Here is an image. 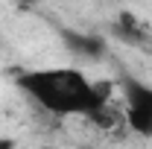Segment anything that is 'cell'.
<instances>
[{
  "mask_svg": "<svg viewBox=\"0 0 152 149\" xmlns=\"http://www.w3.org/2000/svg\"><path fill=\"white\" fill-rule=\"evenodd\" d=\"M18 85L29 93L35 102H41L53 114H94L108 102L111 85H91L85 73L73 67H50V70H26L18 76Z\"/></svg>",
  "mask_w": 152,
  "mask_h": 149,
  "instance_id": "6da1fadb",
  "label": "cell"
},
{
  "mask_svg": "<svg viewBox=\"0 0 152 149\" xmlns=\"http://www.w3.org/2000/svg\"><path fill=\"white\" fill-rule=\"evenodd\" d=\"M123 93H126V120L137 134L152 137V88L137 82L132 76H123Z\"/></svg>",
  "mask_w": 152,
  "mask_h": 149,
  "instance_id": "7a4b0ae2",
  "label": "cell"
},
{
  "mask_svg": "<svg viewBox=\"0 0 152 149\" xmlns=\"http://www.w3.org/2000/svg\"><path fill=\"white\" fill-rule=\"evenodd\" d=\"M61 38H64V44H67L73 53L88 56V58L99 56V53L105 50V44H102V38H99V35H85V32H70V29H64Z\"/></svg>",
  "mask_w": 152,
  "mask_h": 149,
  "instance_id": "3957f363",
  "label": "cell"
},
{
  "mask_svg": "<svg viewBox=\"0 0 152 149\" xmlns=\"http://www.w3.org/2000/svg\"><path fill=\"white\" fill-rule=\"evenodd\" d=\"M117 35L126 38V41L140 44V41L146 38V32H143V26H140V23H137V20L129 15V12H123V15H120V20H117Z\"/></svg>",
  "mask_w": 152,
  "mask_h": 149,
  "instance_id": "277c9868",
  "label": "cell"
},
{
  "mask_svg": "<svg viewBox=\"0 0 152 149\" xmlns=\"http://www.w3.org/2000/svg\"><path fill=\"white\" fill-rule=\"evenodd\" d=\"M9 143H12V140H6V137H0V146H9Z\"/></svg>",
  "mask_w": 152,
  "mask_h": 149,
  "instance_id": "5b68a950",
  "label": "cell"
}]
</instances>
